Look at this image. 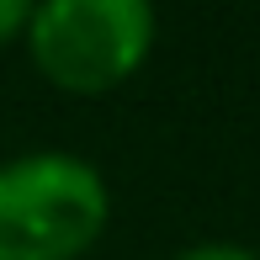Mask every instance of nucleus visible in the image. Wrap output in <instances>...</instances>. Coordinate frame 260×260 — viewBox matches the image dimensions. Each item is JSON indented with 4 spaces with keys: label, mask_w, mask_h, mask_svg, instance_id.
Here are the masks:
<instances>
[{
    "label": "nucleus",
    "mask_w": 260,
    "mask_h": 260,
    "mask_svg": "<svg viewBox=\"0 0 260 260\" xmlns=\"http://www.w3.org/2000/svg\"><path fill=\"white\" fill-rule=\"evenodd\" d=\"M106 218L112 191L85 154L32 149L0 165V260H80Z\"/></svg>",
    "instance_id": "obj_1"
},
{
    "label": "nucleus",
    "mask_w": 260,
    "mask_h": 260,
    "mask_svg": "<svg viewBox=\"0 0 260 260\" xmlns=\"http://www.w3.org/2000/svg\"><path fill=\"white\" fill-rule=\"evenodd\" d=\"M159 38L149 0H43L21 32L32 64L69 96H106L138 75Z\"/></svg>",
    "instance_id": "obj_2"
},
{
    "label": "nucleus",
    "mask_w": 260,
    "mask_h": 260,
    "mask_svg": "<svg viewBox=\"0 0 260 260\" xmlns=\"http://www.w3.org/2000/svg\"><path fill=\"white\" fill-rule=\"evenodd\" d=\"M170 260H260V250L234 244V239H207V244H191V250H181Z\"/></svg>",
    "instance_id": "obj_3"
},
{
    "label": "nucleus",
    "mask_w": 260,
    "mask_h": 260,
    "mask_svg": "<svg viewBox=\"0 0 260 260\" xmlns=\"http://www.w3.org/2000/svg\"><path fill=\"white\" fill-rule=\"evenodd\" d=\"M27 21H32V0H0V48H6V43H21Z\"/></svg>",
    "instance_id": "obj_4"
}]
</instances>
